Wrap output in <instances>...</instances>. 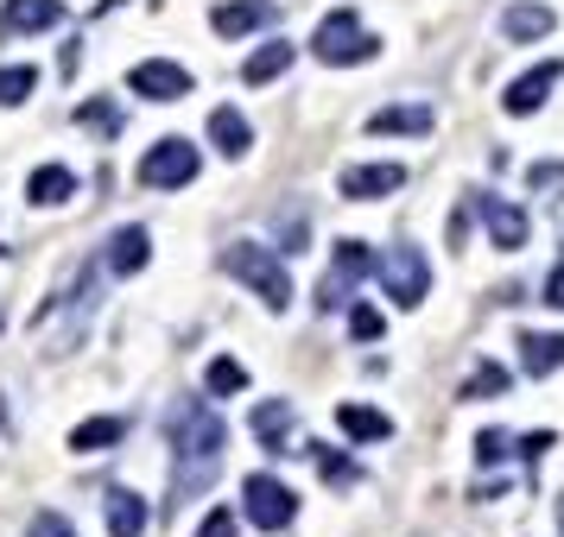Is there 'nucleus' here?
Listing matches in <instances>:
<instances>
[{
    "label": "nucleus",
    "mask_w": 564,
    "mask_h": 537,
    "mask_svg": "<svg viewBox=\"0 0 564 537\" xmlns=\"http://www.w3.org/2000/svg\"><path fill=\"white\" fill-rule=\"evenodd\" d=\"M159 424H165V443H172V506L210 494V481L223 468V443H228L223 418L203 398H172Z\"/></svg>",
    "instance_id": "f257e3e1"
},
{
    "label": "nucleus",
    "mask_w": 564,
    "mask_h": 537,
    "mask_svg": "<svg viewBox=\"0 0 564 537\" xmlns=\"http://www.w3.org/2000/svg\"><path fill=\"white\" fill-rule=\"evenodd\" d=\"M223 272H228V279H241V285H248L266 310H273V317L292 304V279H286L279 253L254 247V241H228V247H223Z\"/></svg>",
    "instance_id": "f03ea898"
},
{
    "label": "nucleus",
    "mask_w": 564,
    "mask_h": 537,
    "mask_svg": "<svg viewBox=\"0 0 564 537\" xmlns=\"http://www.w3.org/2000/svg\"><path fill=\"white\" fill-rule=\"evenodd\" d=\"M368 51H375V38L362 33V13H355V7L324 13V26L311 33V57H317V64H337V71L342 64H362Z\"/></svg>",
    "instance_id": "7ed1b4c3"
},
{
    "label": "nucleus",
    "mask_w": 564,
    "mask_h": 537,
    "mask_svg": "<svg viewBox=\"0 0 564 537\" xmlns=\"http://www.w3.org/2000/svg\"><path fill=\"white\" fill-rule=\"evenodd\" d=\"M241 512H248L254 532H286L299 519V494L286 481H273V474H248L241 481Z\"/></svg>",
    "instance_id": "20e7f679"
},
{
    "label": "nucleus",
    "mask_w": 564,
    "mask_h": 537,
    "mask_svg": "<svg viewBox=\"0 0 564 537\" xmlns=\"http://www.w3.org/2000/svg\"><path fill=\"white\" fill-rule=\"evenodd\" d=\"M380 266V291L400 304V310H418L425 304V291H431V259L418 247H393L387 259H375Z\"/></svg>",
    "instance_id": "39448f33"
},
{
    "label": "nucleus",
    "mask_w": 564,
    "mask_h": 537,
    "mask_svg": "<svg viewBox=\"0 0 564 537\" xmlns=\"http://www.w3.org/2000/svg\"><path fill=\"white\" fill-rule=\"evenodd\" d=\"M375 272V253L368 241H337V266H330V279L317 285V310H349L355 304V285Z\"/></svg>",
    "instance_id": "423d86ee"
},
{
    "label": "nucleus",
    "mask_w": 564,
    "mask_h": 537,
    "mask_svg": "<svg viewBox=\"0 0 564 537\" xmlns=\"http://www.w3.org/2000/svg\"><path fill=\"white\" fill-rule=\"evenodd\" d=\"M197 171H203V152L190 140H159L147 158H140V183H147V190H185Z\"/></svg>",
    "instance_id": "0eeeda50"
},
{
    "label": "nucleus",
    "mask_w": 564,
    "mask_h": 537,
    "mask_svg": "<svg viewBox=\"0 0 564 537\" xmlns=\"http://www.w3.org/2000/svg\"><path fill=\"white\" fill-rule=\"evenodd\" d=\"M469 203H476V215L489 221V241H494L501 253H521V247H527L532 221H527V209H521V203H507V196H489V190H476Z\"/></svg>",
    "instance_id": "6e6552de"
},
{
    "label": "nucleus",
    "mask_w": 564,
    "mask_h": 537,
    "mask_svg": "<svg viewBox=\"0 0 564 537\" xmlns=\"http://www.w3.org/2000/svg\"><path fill=\"white\" fill-rule=\"evenodd\" d=\"M127 89L147 95V102H185L190 71L185 64H172V57H152V64H134V71H127Z\"/></svg>",
    "instance_id": "1a4fd4ad"
},
{
    "label": "nucleus",
    "mask_w": 564,
    "mask_h": 537,
    "mask_svg": "<svg viewBox=\"0 0 564 537\" xmlns=\"http://www.w3.org/2000/svg\"><path fill=\"white\" fill-rule=\"evenodd\" d=\"M559 82H564V64H552V57H546V64H532L521 82H507L501 107H507V114H539V107H546V95H552Z\"/></svg>",
    "instance_id": "9d476101"
},
{
    "label": "nucleus",
    "mask_w": 564,
    "mask_h": 537,
    "mask_svg": "<svg viewBox=\"0 0 564 537\" xmlns=\"http://www.w3.org/2000/svg\"><path fill=\"white\" fill-rule=\"evenodd\" d=\"M400 183H406V165H349L337 190L349 203H380V196H393Z\"/></svg>",
    "instance_id": "9b49d317"
},
{
    "label": "nucleus",
    "mask_w": 564,
    "mask_h": 537,
    "mask_svg": "<svg viewBox=\"0 0 564 537\" xmlns=\"http://www.w3.org/2000/svg\"><path fill=\"white\" fill-rule=\"evenodd\" d=\"M273 20H279L273 0H223V7L210 13L216 38H248V33H261V26H273Z\"/></svg>",
    "instance_id": "f8f14e48"
},
{
    "label": "nucleus",
    "mask_w": 564,
    "mask_h": 537,
    "mask_svg": "<svg viewBox=\"0 0 564 537\" xmlns=\"http://www.w3.org/2000/svg\"><path fill=\"white\" fill-rule=\"evenodd\" d=\"M64 20V0H7L0 7V33L26 38V33H51Z\"/></svg>",
    "instance_id": "ddd939ff"
},
{
    "label": "nucleus",
    "mask_w": 564,
    "mask_h": 537,
    "mask_svg": "<svg viewBox=\"0 0 564 537\" xmlns=\"http://www.w3.org/2000/svg\"><path fill=\"white\" fill-rule=\"evenodd\" d=\"M102 525H109V537H140L147 532V500L134 487H109L102 494Z\"/></svg>",
    "instance_id": "4468645a"
},
{
    "label": "nucleus",
    "mask_w": 564,
    "mask_h": 537,
    "mask_svg": "<svg viewBox=\"0 0 564 537\" xmlns=\"http://www.w3.org/2000/svg\"><path fill=\"white\" fill-rule=\"evenodd\" d=\"M152 259V234L147 228H121V234H109V247H102V272H140Z\"/></svg>",
    "instance_id": "2eb2a0df"
},
{
    "label": "nucleus",
    "mask_w": 564,
    "mask_h": 537,
    "mask_svg": "<svg viewBox=\"0 0 564 537\" xmlns=\"http://www.w3.org/2000/svg\"><path fill=\"white\" fill-rule=\"evenodd\" d=\"M292 398H261L254 405V436H261V449H273V456H292Z\"/></svg>",
    "instance_id": "dca6fc26"
},
{
    "label": "nucleus",
    "mask_w": 564,
    "mask_h": 537,
    "mask_svg": "<svg viewBox=\"0 0 564 537\" xmlns=\"http://www.w3.org/2000/svg\"><path fill=\"white\" fill-rule=\"evenodd\" d=\"M210 145H216L223 158H248V145H254V127L241 120V107H210Z\"/></svg>",
    "instance_id": "f3484780"
},
{
    "label": "nucleus",
    "mask_w": 564,
    "mask_h": 537,
    "mask_svg": "<svg viewBox=\"0 0 564 537\" xmlns=\"http://www.w3.org/2000/svg\"><path fill=\"white\" fill-rule=\"evenodd\" d=\"M368 133H400V140H425V133H431V107H418V102L380 107V114H368Z\"/></svg>",
    "instance_id": "a211bd4d"
},
{
    "label": "nucleus",
    "mask_w": 564,
    "mask_h": 537,
    "mask_svg": "<svg viewBox=\"0 0 564 537\" xmlns=\"http://www.w3.org/2000/svg\"><path fill=\"white\" fill-rule=\"evenodd\" d=\"M559 26V13L552 7H539V0H521V7H507L501 13V33L514 38V44H532V38H546Z\"/></svg>",
    "instance_id": "6ab92c4d"
},
{
    "label": "nucleus",
    "mask_w": 564,
    "mask_h": 537,
    "mask_svg": "<svg viewBox=\"0 0 564 537\" xmlns=\"http://www.w3.org/2000/svg\"><path fill=\"white\" fill-rule=\"evenodd\" d=\"M337 424H342V436H355V443H387V436H393V418L375 411V405H337Z\"/></svg>",
    "instance_id": "aec40b11"
},
{
    "label": "nucleus",
    "mask_w": 564,
    "mask_h": 537,
    "mask_svg": "<svg viewBox=\"0 0 564 537\" xmlns=\"http://www.w3.org/2000/svg\"><path fill=\"white\" fill-rule=\"evenodd\" d=\"M26 196H33L38 209L71 203V196H76V171H64V165H38L33 178H26Z\"/></svg>",
    "instance_id": "412c9836"
},
{
    "label": "nucleus",
    "mask_w": 564,
    "mask_h": 537,
    "mask_svg": "<svg viewBox=\"0 0 564 537\" xmlns=\"http://www.w3.org/2000/svg\"><path fill=\"white\" fill-rule=\"evenodd\" d=\"M292 57H299V44L273 38V44H261V51H254V57L241 64V82H254V89H261V82H273V76H286V71H292Z\"/></svg>",
    "instance_id": "4be33fe9"
},
{
    "label": "nucleus",
    "mask_w": 564,
    "mask_h": 537,
    "mask_svg": "<svg viewBox=\"0 0 564 537\" xmlns=\"http://www.w3.org/2000/svg\"><path fill=\"white\" fill-rule=\"evenodd\" d=\"M521 367H527L532 380L559 373L564 367V335H521Z\"/></svg>",
    "instance_id": "5701e85b"
},
{
    "label": "nucleus",
    "mask_w": 564,
    "mask_h": 537,
    "mask_svg": "<svg viewBox=\"0 0 564 537\" xmlns=\"http://www.w3.org/2000/svg\"><path fill=\"white\" fill-rule=\"evenodd\" d=\"M121 418H89V424H76L71 430V449L76 456H96V449H114V443H121Z\"/></svg>",
    "instance_id": "b1692460"
},
{
    "label": "nucleus",
    "mask_w": 564,
    "mask_h": 537,
    "mask_svg": "<svg viewBox=\"0 0 564 537\" xmlns=\"http://www.w3.org/2000/svg\"><path fill=\"white\" fill-rule=\"evenodd\" d=\"M507 386H514V373L494 367V360H476V367L463 373V398H501Z\"/></svg>",
    "instance_id": "393cba45"
},
{
    "label": "nucleus",
    "mask_w": 564,
    "mask_h": 537,
    "mask_svg": "<svg viewBox=\"0 0 564 537\" xmlns=\"http://www.w3.org/2000/svg\"><path fill=\"white\" fill-rule=\"evenodd\" d=\"M38 71H26V64H0V107H20L26 95H33Z\"/></svg>",
    "instance_id": "a878e982"
},
{
    "label": "nucleus",
    "mask_w": 564,
    "mask_h": 537,
    "mask_svg": "<svg viewBox=\"0 0 564 537\" xmlns=\"http://www.w3.org/2000/svg\"><path fill=\"white\" fill-rule=\"evenodd\" d=\"M203 380H210V398H235L241 393V386H248V373H241V360H210V373H203Z\"/></svg>",
    "instance_id": "bb28decb"
},
{
    "label": "nucleus",
    "mask_w": 564,
    "mask_h": 537,
    "mask_svg": "<svg viewBox=\"0 0 564 537\" xmlns=\"http://www.w3.org/2000/svg\"><path fill=\"white\" fill-rule=\"evenodd\" d=\"M304 456H317V462H324V481H330V487H355V481H362V468H355V462H342L337 449H324V443H311Z\"/></svg>",
    "instance_id": "cd10ccee"
},
{
    "label": "nucleus",
    "mask_w": 564,
    "mask_h": 537,
    "mask_svg": "<svg viewBox=\"0 0 564 537\" xmlns=\"http://www.w3.org/2000/svg\"><path fill=\"white\" fill-rule=\"evenodd\" d=\"M476 462L482 468L514 462V436H507V430H482V436H476Z\"/></svg>",
    "instance_id": "c85d7f7f"
},
{
    "label": "nucleus",
    "mask_w": 564,
    "mask_h": 537,
    "mask_svg": "<svg viewBox=\"0 0 564 537\" xmlns=\"http://www.w3.org/2000/svg\"><path fill=\"white\" fill-rule=\"evenodd\" d=\"M76 120H83V127H96L102 140L121 133V107H114V102H83V107H76Z\"/></svg>",
    "instance_id": "c756f323"
},
{
    "label": "nucleus",
    "mask_w": 564,
    "mask_h": 537,
    "mask_svg": "<svg viewBox=\"0 0 564 537\" xmlns=\"http://www.w3.org/2000/svg\"><path fill=\"white\" fill-rule=\"evenodd\" d=\"M380 329H387V322H380L375 304H349V335H355V342H380Z\"/></svg>",
    "instance_id": "7c9ffc66"
},
{
    "label": "nucleus",
    "mask_w": 564,
    "mask_h": 537,
    "mask_svg": "<svg viewBox=\"0 0 564 537\" xmlns=\"http://www.w3.org/2000/svg\"><path fill=\"white\" fill-rule=\"evenodd\" d=\"M527 183L539 190V196H564V158H546V165H532Z\"/></svg>",
    "instance_id": "2f4dec72"
},
{
    "label": "nucleus",
    "mask_w": 564,
    "mask_h": 537,
    "mask_svg": "<svg viewBox=\"0 0 564 537\" xmlns=\"http://www.w3.org/2000/svg\"><path fill=\"white\" fill-rule=\"evenodd\" d=\"M552 443H559L552 430H532V436H514V456H521V462H539V456H546Z\"/></svg>",
    "instance_id": "473e14b6"
},
{
    "label": "nucleus",
    "mask_w": 564,
    "mask_h": 537,
    "mask_svg": "<svg viewBox=\"0 0 564 537\" xmlns=\"http://www.w3.org/2000/svg\"><path fill=\"white\" fill-rule=\"evenodd\" d=\"M197 537H235V512H223V506H210V519L197 525Z\"/></svg>",
    "instance_id": "72a5a7b5"
},
{
    "label": "nucleus",
    "mask_w": 564,
    "mask_h": 537,
    "mask_svg": "<svg viewBox=\"0 0 564 537\" xmlns=\"http://www.w3.org/2000/svg\"><path fill=\"white\" fill-rule=\"evenodd\" d=\"M26 537H76V532H71V519H58V512H38Z\"/></svg>",
    "instance_id": "f704fd0d"
},
{
    "label": "nucleus",
    "mask_w": 564,
    "mask_h": 537,
    "mask_svg": "<svg viewBox=\"0 0 564 537\" xmlns=\"http://www.w3.org/2000/svg\"><path fill=\"white\" fill-rule=\"evenodd\" d=\"M469 215H476V203H456L451 209V247L463 253V241H469Z\"/></svg>",
    "instance_id": "c9c22d12"
},
{
    "label": "nucleus",
    "mask_w": 564,
    "mask_h": 537,
    "mask_svg": "<svg viewBox=\"0 0 564 537\" xmlns=\"http://www.w3.org/2000/svg\"><path fill=\"white\" fill-rule=\"evenodd\" d=\"M546 304L564 310V266H552V279H546Z\"/></svg>",
    "instance_id": "e433bc0d"
},
{
    "label": "nucleus",
    "mask_w": 564,
    "mask_h": 537,
    "mask_svg": "<svg viewBox=\"0 0 564 537\" xmlns=\"http://www.w3.org/2000/svg\"><path fill=\"white\" fill-rule=\"evenodd\" d=\"M109 7H121V0H102V7H96V13H109Z\"/></svg>",
    "instance_id": "4c0bfd02"
},
{
    "label": "nucleus",
    "mask_w": 564,
    "mask_h": 537,
    "mask_svg": "<svg viewBox=\"0 0 564 537\" xmlns=\"http://www.w3.org/2000/svg\"><path fill=\"white\" fill-rule=\"evenodd\" d=\"M559 532H564V500H559Z\"/></svg>",
    "instance_id": "58836bf2"
}]
</instances>
